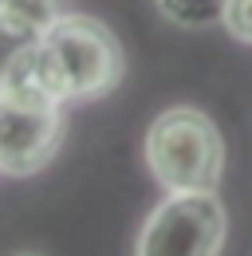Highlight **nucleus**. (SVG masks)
Here are the masks:
<instances>
[{
	"label": "nucleus",
	"instance_id": "20e7f679",
	"mask_svg": "<svg viewBox=\"0 0 252 256\" xmlns=\"http://www.w3.org/2000/svg\"><path fill=\"white\" fill-rule=\"evenodd\" d=\"M67 138L63 102L0 95V174L32 178L60 154Z\"/></svg>",
	"mask_w": 252,
	"mask_h": 256
},
{
	"label": "nucleus",
	"instance_id": "0eeeda50",
	"mask_svg": "<svg viewBox=\"0 0 252 256\" xmlns=\"http://www.w3.org/2000/svg\"><path fill=\"white\" fill-rule=\"evenodd\" d=\"M0 12H8L12 20H20L32 32H48L63 16V0H0Z\"/></svg>",
	"mask_w": 252,
	"mask_h": 256
},
{
	"label": "nucleus",
	"instance_id": "6e6552de",
	"mask_svg": "<svg viewBox=\"0 0 252 256\" xmlns=\"http://www.w3.org/2000/svg\"><path fill=\"white\" fill-rule=\"evenodd\" d=\"M220 24H224V32L232 36V40L252 44V0H224Z\"/></svg>",
	"mask_w": 252,
	"mask_h": 256
},
{
	"label": "nucleus",
	"instance_id": "f257e3e1",
	"mask_svg": "<svg viewBox=\"0 0 252 256\" xmlns=\"http://www.w3.org/2000/svg\"><path fill=\"white\" fill-rule=\"evenodd\" d=\"M40 75L56 102H94L122 83L126 52L98 16L63 12L44 32Z\"/></svg>",
	"mask_w": 252,
	"mask_h": 256
},
{
	"label": "nucleus",
	"instance_id": "39448f33",
	"mask_svg": "<svg viewBox=\"0 0 252 256\" xmlns=\"http://www.w3.org/2000/svg\"><path fill=\"white\" fill-rule=\"evenodd\" d=\"M40 44H44L40 32H32L8 12H0V95L56 102L40 75Z\"/></svg>",
	"mask_w": 252,
	"mask_h": 256
},
{
	"label": "nucleus",
	"instance_id": "7ed1b4c3",
	"mask_svg": "<svg viewBox=\"0 0 252 256\" xmlns=\"http://www.w3.org/2000/svg\"><path fill=\"white\" fill-rule=\"evenodd\" d=\"M224 236L228 221L217 190L166 193L138 228L134 256H220Z\"/></svg>",
	"mask_w": 252,
	"mask_h": 256
},
{
	"label": "nucleus",
	"instance_id": "1a4fd4ad",
	"mask_svg": "<svg viewBox=\"0 0 252 256\" xmlns=\"http://www.w3.org/2000/svg\"><path fill=\"white\" fill-rule=\"evenodd\" d=\"M12 256H44V252H12Z\"/></svg>",
	"mask_w": 252,
	"mask_h": 256
},
{
	"label": "nucleus",
	"instance_id": "423d86ee",
	"mask_svg": "<svg viewBox=\"0 0 252 256\" xmlns=\"http://www.w3.org/2000/svg\"><path fill=\"white\" fill-rule=\"evenodd\" d=\"M154 8L178 28L186 32H201L209 24H220L224 0H154Z\"/></svg>",
	"mask_w": 252,
	"mask_h": 256
},
{
	"label": "nucleus",
	"instance_id": "f03ea898",
	"mask_svg": "<svg viewBox=\"0 0 252 256\" xmlns=\"http://www.w3.org/2000/svg\"><path fill=\"white\" fill-rule=\"evenodd\" d=\"M142 154L166 193L217 190L224 178V138L201 106L162 110L146 130Z\"/></svg>",
	"mask_w": 252,
	"mask_h": 256
}]
</instances>
